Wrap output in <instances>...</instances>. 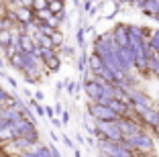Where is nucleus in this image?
<instances>
[{
	"label": "nucleus",
	"instance_id": "obj_1",
	"mask_svg": "<svg viewBox=\"0 0 159 157\" xmlns=\"http://www.w3.org/2000/svg\"><path fill=\"white\" fill-rule=\"evenodd\" d=\"M100 153L102 155H112V157H129L133 155V149H129L125 145V141H110V139H100Z\"/></svg>",
	"mask_w": 159,
	"mask_h": 157
},
{
	"label": "nucleus",
	"instance_id": "obj_2",
	"mask_svg": "<svg viewBox=\"0 0 159 157\" xmlns=\"http://www.w3.org/2000/svg\"><path fill=\"white\" fill-rule=\"evenodd\" d=\"M125 145L133 151H141V153H149L153 151V139L145 133H137V135H129L125 137Z\"/></svg>",
	"mask_w": 159,
	"mask_h": 157
},
{
	"label": "nucleus",
	"instance_id": "obj_3",
	"mask_svg": "<svg viewBox=\"0 0 159 157\" xmlns=\"http://www.w3.org/2000/svg\"><path fill=\"white\" fill-rule=\"evenodd\" d=\"M88 112H90V116H94L96 120H118L120 118V114H118L110 104H104V102H92Z\"/></svg>",
	"mask_w": 159,
	"mask_h": 157
},
{
	"label": "nucleus",
	"instance_id": "obj_4",
	"mask_svg": "<svg viewBox=\"0 0 159 157\" xmlns=\"http://www.w3.org/2000/svg\"><path fill=\"white\" fill-rule=\"evenodd\" d=\"M41 61L49 72H59L61 67V59L55 47H41Z\"/></svg>",
	"mask_w": 159,
	"mask_h": 157
},
{
	"label": "nucleus",
	"instance_id": "obj_5",
	"mask_svg": "<svg viewBox=\"0 0 159 157\" xmlns=\"http://www.w3.org/2000/svg\"><path fill=\"white\" fill-rule=\"evenodd\" d=\"M84 92L88 94V98H92V102H100L102 100V80L96 76L94 80H88L84 82Z\"/></svg>",
	"mask_w": 159,
	"mask_h": 157
},
{
	"label": "nucleus",
	"instance_id": "obj_6",
	"mask_svg": "<svg viewBox=\"0 0 159 157\" xmlns=\"http://www.w3.org/2000/svg\"><path fill=\"white\" fill-rule=\"evenodd\" d=\"M16 137H19V133H16V127L12 125V120L0 122V143H10Z\"/></svg>",
	"mask_w": 159,
	"mask_h": 157
},
{
	"label": "nucleus",
	"instance_id": "obj_7",
	"mask_svg": "<svg viewBox=\"0 0 159 157\" xmlns=\"http://www.w3.org/2000/svg\"><path fill=\"white\" fill-rule=\"evenodd\" d=\"M118 125H120L125 137H129V135H137V133H143V127H141L139 122H135L131 116H120V118H118Z\"/></svg>",
	"mask_w": 159,
	"mask_h": 157
},
{
	"label": "nucleus",
	"instance_id": "obj_8",
	"mask_svg": "<svg viewBox=\"0 0 159 157\" xmlns=\"http://www.w3.org/2000/svg\"><path fill=\"white\" fill-rule=\"evenodd\" d=\"M112 33H114V39H116L118 45H122V47L131 45V39H129V27H126V25H118Z\"/></svg>",
	"mask_w": 159,
	"mask_h": 157
},
{
	"label": "nucleus",
	"instance_id": "obj_9",
	"mask_svg": "<svg viewBox=\"0 0 159 157\" xmlns=\"http://www.w3.org/2000/svg\"><path fill=\"white\" fill-rule=\"evenodd\" d=\"M37 39L31 35V33H25V31H20V49L23 51H33L35 53V49H37Z\"/></svg>",
	"mask_w": 159,
	"mask_h": 157
},
{
	"label": "nucleus",
	"instance_id": "obj_10",
	"mask_svg": "<svg viewBox=\"0 0 159 157\" xmlns=\"http://www.w3.org/2000/svg\"><path fill=\"white\" fill-rule=\"evenodd\" d=\"M88 65H90V72H92V74H96V72H98L102 65H106V63H104V59L98 55V53H96V51H92V53L88 55Z\"/></svg>",
	"mask_w": 159,
	"mask_h": 157
},
{
	"label": "nucleus",
	"instance_id": "obj_11",
	"mask_svg": "<svg viewBox=\"0 0 159 157\" xmlns=\"http://www.w3.org/2000/svg\"><path fill=\"white\" fill-rule=\"evenodd\" d=\"M10 145L16 147L20 153H25V151H29V147H33V145H35V141H31V139H27V137H16L14 141H10Z\"/></svg>",
	"mask_w": 159,
	"mask_h": 157
},
{
	"label": "nucleus",
	"instance_id": "obj_12",
	"mask_svg": "<svg viewBox=\"0 0 159 157\" xmlns=\"http://www.w3.org/2000/svg\"><path fill=\"white\" fill-rule=\"evenodd\" d=\"M51 147H45V145H33V149H31V157H51Z\"/></svg>",
	"mask_w": 159,
	"mask_h": 157
},
{
	"label": "nucleus",
	"instance_id": "obj_13",
	"mask_svg": "<svg viewBox=\"0 0 159 157\" xmlns=\"http://www.w3.org/2000/svg\"><path fill=\"white\" fill-rule=\"evenodd\" d=\"M8 61H10V65H12L14 69H19V72L25 69V59H23V53H20V51H14L12 55L8 57Z\"/></svg>",
	"mask_w": 159,
	"mask_h": 157
},
{
	"label": "nucleus",
	"instance_id": "obj_14",
	"mask_svg": "<svg viewBox=\"0 0 159 157\" xmlns=\"http://www.w3.org/2000/svg\"><path fill=\"white\" fill-rule=\"evenodd\" d=\"M49 10L55 12V14L63 12V10H66V2H63V0H49Z\"/></svg>",
	"mask_w": 159,
	"mask_h": 157
},
{
	"label": "nucleus",
	"instance_id": "obj_15",
	"mask_svg": "<svg viewBox=\"0 0 159 157\" xmlns=\"http://www.w3.org/2000/svg\"><path fill=\"white\" fill-rule=\"evenodd\" d=\"M0 41H2V47H8L10 45V41H12V31H10V29H2V31H0Z\"/></svg>",
	"mask_w": 159,
	"mask_h": 157
},
{
	"label": "nucleus",
	"instance_id": "obj_16",
	"mask_svg": "<svg viewBox=\"0 0 159 157\" xmlns=\"http://www.w3.org/2000/svg\"><path fill=\"white\" fill-rule=\"evenodd\" d=\"M149 45L153 47L155 51H159V29L153 33H149Z\"/></svg>",
	"mask_w": 159,
	"mask_h": 157
},
{
	"label": "nucleus",
	"instance_id": "obj_17",
	"mask_svg": "<svg viewBox=\"0 0 159 157\" xmlns=\"http://www.w3.org/2000/svg\"><path fill=\"white\" fill-rule=\"evenodd\" d=\"M37 98H35V100H31V102H29V104H31V106H33V110L35 112H37V116H47V112H45V108H43L41 106V104H37Z\"/></svg>",
	"mask_w": 159,
	"mask_h": 157
},
{
	"label": "nucleus",
	"instance_id": "obj_18",
	"mask_svg": "<svg viewBox=\"0 0 159 157\" xmlns=\"http://www.w3.org/2000/svg\"><path fill=\"white\" fill-rule=\"evenodd\" d=\"M51 37H53V43H55V49H57V47H61L63 43H66V39H63V33H61V31H55V33L51 35Z\"/></svg>",
	"mask_w": 159,
	"mask_h": 157
},
{
	"label": "nucleus",
	"instance_id": "obj_19",
	"mask_svg": "<svg viewBox=\"0 0 159 157\" xmlns=\"http://www.w3.org/2000/svg\"><path fill=\"white\" fill-rule=\"evenodd\" d=\"M33 8H35V12L43 8H49V0H33Z\"/></svg>",
	"mask_w": 159,
	"mask_h": 157
},
{
	"label": "nucleus",
	"instance_id": "obj_20",
	"mask_svg": "<svg viewBox=\"0 0 159 157\" xmlns=\"http://www.w3.org/2000/svg\"><path fill=\"white\" fill-rule=\"evenodd\" d=\"M4 102H12V96H10L8 92H4V90L0 88V106H2Z\"/></svg>",
	"mask_w": 159,
	"mask_h": 157
},
{
	"label": "nucleus",
	"instance_id": "obj_21",
	"mask_svg": "<svg viewBox=\"0 0 159 157\" xmlns=\"http://www.w3.org/2000/svg\"><path fill=\"white\" fill-rule=\"evenodd\" d=\"M75 37H78V45H80V47H84V45H86V39H84V29H82V27L78 29Z\"/></svg>",
	"mask_w": 159,
	"mask_h": 157
},
{
	"label": "nucleus",
	"instance_id": "obj_22",
	"mask_svg": "<svg viewBox=\"0 0 159 157\" xmlns=\"http://www.w3.org/2000/svg\"><path fill=\"white\" fill-rule=\"evenodd\" d=\"M66 90H67L70 94H74V92H75V84L71 82V80H66Z\"/></svg>",
	"mask_w": 159,
	"mask_h": 157
},
{
	"label": "nucleus",
	"instance_id": "obj_23",
	"mask_svg": "<svg viewBox=\"0 0 159 157\" xmlns=\"http://www.w3.org/2000/svg\"><path fill=\"white\" fill-rule=\"evenodd\" d=\"M61 49H63V55H67V57H74V47L61 45Z\"/></svg>",
	"mask_w": 159,
	"mask_h": 157
},
{
	"label": "nucleus",
	"instance_id": "obj_24",
	"mask_svg": "<svg viewBox=\"0 0 159 157\" xmlns=\"http://www.w3.org/2000/svg\"><path fill=\"white\" fill-rule=\"evenodd\" d=\"M84 65H86V55H82L80 61H78V69H80V72H84Z\"/></svg>",
	"mask_w": 159,
	"mask_h": 157
},
{
	"label": "nucleus",
	"instance_id": "obj_25",
	"mask_svg": "<svg viewBox=\"0 0 159 157\" xmlns=\"http://www.w3.org/2000/svg\"><path fill=\"white\" fill-rule=\"evenodd\" d=\"M45 112H47V116H49V118H53V116H55V108H51V106H47Z\"/></svg>",
	"mask_w": 159,
	"mask_h": 157
},
{
	"label": "nucleus",
	"instance_id": "obj_26",
	"mask_svg": "<svg viewBox=\"0 0 159 157\" xmlns=\"http://www.w3.org/2000/svg\"><path fill=\"white\" fill-rule=\"evenodd\" d=\"M61 114H63V125H67V122H70V112H61Z\"/></svg>",
	"mask_w": 159,
	"mask_h": 157
},
{
	"label": "nucleus",
	"instance_id": "obj_27",
	"mask_svg": "<svg viewBox=\"0 0 159 157\" xmlns=\"http://www.w3.org/2000/svg\"><path fill=\"white\" fill-rule=\"evenodd\" d=\"M51 122H53V127H61V125H63V120H57L55 116L51 118Z\"/></svg>",
	"mask_w": 159,
	"mask_h": 157
},
{
	"label": "nucleus",
	"instance_id": "obj_28",
	"mask_svg": "<svg viewBox=\"0 0 159 157\" xmlns=\"http://www.w3.org/2000/svg\"><path fill=\"white\" fill-rule=\"evenodd\" d=\"M63 141H66L67 147H74V143H71V139H70V137H63Z\"/></svg>",
	"mask_w": 159,
	"mask_h": 157
},
{
	"label": "nucleus",
	"instance_id": "obj_29",
	"mask_svg": "<svg viewBox=\"0 0 159 157\" xmlns=\"http://www.w3.org/2000/svg\"><path fill=\"white\" fill-rule=\"evenodd\" d=\"M63 112V108H61V104H55V114H61Z\"/></svg>",
	"mask_w": 159,
	"mask_h": 157
},
{
	"label": "nucleus",
	"instance_id": "obj_30",
	"mask_svg": "<svg viewBox=\"0 0 159 157\" xmlns=\"http://www.w3.org/2000/svg\"><path fill=\"white\" fill-rule=\"evenodd\" d=\"M35 98H37V100L41 102V100H43V98H45V96H43V92H39V90H37V94H35Z\"/></svg>",
	"mask_w": 159,
	"mask_h": 157
},
{
	"label": "nucleus",
	"instance_id": "obj_31",
	"mask_svg": "<svg viewBox=\"0 0 159 157\" xmlns=\"http://www.w3.org/2000/svg\"><path fill=\"white\" fill-rule=\"evenodd\" d=\"M51 153H53V157H57V155H59V149H55V147H51Z\"/></svg>",
	"mask_w": 159,
	"mask_h": 157
},
{
	"label": "nucleus",
	"instance_id": "obj_32",
	"mask_svg": "<svg viewBox=\"0 0 159 157\" xmlns=\"http://www.w3.org/2000/svg\"><path fill=\"white\" fill-rule=\"evenodd\" d=\"M2 49H4V47H2V41H0V51H2Z\"/></svg>",
	"mask_w": 159,
	"mask_h": 157
},
{
	"label": "nucleus",
	"instance_id": "obj_33",
	"mask_svg": "<svg viewBox=\"0 0 159 157\" xmlns=\"http://www.w3.org/2000/svg\"><path fill=\"white\" fill-rule=\"evenodd\" d=\"M0 65H4V61H2V59H0Z\"/></svg>",
	"mask_w": 159,
	"mask_h": 157
},
{
	"label": "nucleus",
	"instance_id": "obj_34",
	"mask_svg": "<svg viewBox=\"0 0 159 157\" xmlns=\"http://www.w3.org/2000/svg\"><path fill=\"white\" fill-rule=\"evenodd\" d=\"M157 131H159V127H157Z\"/></svg>",
	"mask_w": 159,
	"mask_h": 157
}]
</instances>
